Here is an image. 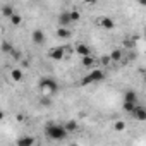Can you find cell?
Returning a JSON list of instances; mask_svg holds the SVG:
<instances>
[{
	"mask_svg": "<svg viewBox=\"0 0 146 146\" xmlns=\"http://www.w3.org/2000/svg\"><path fill=\"white\" fill-rule=\"evenodd\" d=\"M45 136L48 139H52V141H62L67 136V129H65V125L62 127V125H58L55 122H50L45 127Z\"/></svg>",
	"mask_w": 146,
	"mask_h": 146,
	"instance_id": "1",
	"label": "cell"
},
{
	"mask_svg": "<svg viewBox=\"0 0 146 146\" xmlns=\"http://www.w3.org/2000/svg\"><path fill=\"white\" fill-rule=\"evenodd\" d=\"M40 90H41L43 93L55 95V93L58 91V84H57V81L52 79V78H43V79L40 81Z\"/></svg>",
	"mask_w": 146,
	"mask_h": 146,
	"instance_id": "2",
	"label": "cell"
},
{
	"mask_svg": "<svg viewBox=\"0 0 146 146\" xmlns=\"http://www.w3.org/2000/svg\"><path fill=\"white\" fill-rule=\"evenodd\" d=\"M105 78V74H103V70H100V69H95V70H91L88 76H84V79H81V86H88V84H91V83H95V81H102Z\"/></svg>",
	"mask_w": 146,
	"mask_h": 146,
	"instance_id": "3",
	"label": "cell"
},
{
	"mask_svg": "<svg viewBox=\"0 0 146 146\" xmlns=\"http://www.w3.org/2000/svg\"><path fill=\"white\" fill-rule=\"evenodd\" d=\"M131 115H132L136 120H141V122H144V120H146V107L137 103V105H136V108L131 112Z\"/></svg>",
	"mask_w": 146,
	"mask_h": 146,
	"instance_id": "4",
	"label": "cell"
},
{
	"mask_svg": "<svg viewBox=\"0 0 146 146\" xmlns=\"http://www.w3.org/2000/svg\"><path fill=\"white\" fill-rule=\"evenodd\" d=\"M64 53H65V48L64 46H57V48H52L50 50V58H53V60H62L64 58Z\"/></svg>",
	"mask_w": 146,
	"mask_h": 146,
	"instance_id": "5",
	"label": "cell"
},
{
	"mask_svg": "<svg viewBox=\"0 0 146 146\" xmlns=\"http://www.w3.org/2000/svg\"><path fill=\"white\" fill-rule=\"evenodd\" d=\"M31 40H33L35 45H41V43H45V33L41 29H35L33 35H31Z\"/></svg>",
	"mask_w": 146,
	"mask_h": 146,
	"instance_id": "6",
	"label": "cell"
},
{
	"mask_svg": "<svg viewBox=\"0 0 146 146\" xmlns=\"http://www.w3.org/2000/svg\"><path fill=\"white\" fill-rule=\"evenodd\" d=\"M70 23H72V19H70V11H65V12H62V14L58 16V24H60V26L67 28Z\"/></svg>",
	"mask_w": 146,
	"mask_h": 146,
	"instance_id": "7",
	"label": "cell"
},
{
	"mask_svg": "<svg viewBox=\"0 0 146 146\" xmlns=\"http://www.w3.org/2000/svg\"><path fill=\"white\" fill-rule=\"evenodd\" d=\"M102 28H105V29H112L113 26H115V23H113V19H110V17H100L98 21H96Z\"/></svg>",
	"mask_w": 146,
	"mask_h": 146,
	"instance_id": "8",
	"label": "cell"
},
{
	"mask_svg": "<svg viewBox=\"0 0 146 146\" xmlns=\"http://www.w3.org/2000/svg\"><path fill=\"white\" fill-rule=\"evenodd\" d=\"M76 53H79L81 57H84V55H90V53H91V50H90V46H88V45L79 43V45H76Z\"/></svg>",
	"mask_w": 146,
	"mask_h": 146,
	"instance_id": "9",
	"label": "cell"
},
{
	"mask_svg": "<svg viewBox=\"0 0 146 146\" xmlns=\"http://www.w3.org/2000/svg\"><path fill=\"white\" fill-rule=\"evenodd\" d=\"M124 102H134V103H137V93L132 91V90H127L124 93Z\"/></svg>",
	"mask_w": 146,
	"mask_h": 146,
	"instance_id": "10",
	"label": "cell"
},
{
	"mask_svg": "<svg viewBox=\"0 0 146 146\" xmlns=\"http://www.w3.org/2000/svg\"><path fill=\"white\" fill-rule=\"evenodd\" d=\"M17 146H31V144H35V139L33 137H29V136H24V137H21V139H17V143H16Z\"/></svg>",
	"mask_w": 146,
	"mask_h": 146,
	"instance_id": "11",
	"label": "cell"
},
{
	"mask_svg": "<svg viewBox=\"0 0 146 146\" xmlns=\"http://www.w3.org/2000/svg\"><path fill=\"white\" fill-rule=\"evenodd\" d=\"M57 36H58V38H70V31H69L67 28L60 26V28L57 29Z\"/></svg>",
	"mask_w": 146,
	"mask_h": 146,
	"instance_id": "12",
	"label": "cell"
},
{
	"mask_svg": "<svg viewBox=\"0 0 146 146\" xmlns=\"http://www.w3.org/2000/svg\"><path fill=\"white\" fill-rule=\"evenodd\" d=\"M96 62H95V58L91 57V55H84L83 57V67H93Z\"/></svg>",
	"mask_w": 146,
	"mask_h": 146,
	"instance_id": "13",
	"label": "cell"
},
{
	"mask_svg": "<svg viewBox=\"0 0 146 146\" xmlns=\"http://www.w3.org/2000/svg\"><path fill=\"white\" fill-rule=\"evenodd\" d=\"M110 58H112V62H119V60L122 58V50H120V48H115V50L110 53Z\"/></svg>",
	"mask_w": 146,
	"mask_h": 146,
	"instance_id": "14",
	"label": "cell"
},
{
	"mask_svg": "<svg viewBox=\"0 0 146 146\" xmlns=\"http://www.w3.org/2000/svg\"><path fill=\"white\" fill-rule=\"evenodd\" d=\"M11 76H12L14 81H21V79H23V70H21V69H12Z\"/></svg>",
	"mask_w": 146,
	"mask_h": 146,
	"instance_id": "15",
	"label": "cell"
},
{
	"mask_svg": "<svg viewBox=\"0 0 146 146\" xmlns=\"http://www.w3.org/2000/svg\"><path fill=\"white\" fill-rule=\"evenodd\" d=\"M65 129H67V132H74V131L78 129V122H76V120H69V122H65Z\"/></svg>",
	"mask_w": 146,
	"mask_h": 146,
	"instance_id": "16",
	"label": "cell"
},
{
	"mask_svg": "<svg viewBox=\"0 0 146 146\" xmlns=\"http://www.w3.org/2000/svg\"><path fill=\"white\" fill-rule=\"evenodd\" d=\"M136 105H137V103H134V102H124V103H122V108H124L125 112H129V113H131V112L136 108Z\"/></svg>",
	"mask_w": 146,
	"mask_h": 146,
	"instance_id": "17",
	"label": "cell"
},
{
	"mask_svg": "<svg viewBox=\"0 0 146 146\" xmlns=\"http://www.w3.org/2000/svg\"><path fill=\"white\" fill-rule=\"evenodd\" d=\"M113 129H115L117 132H122V131H125V122H124V120H117V122L113 124Z\"/></svg>",
	"mask_w": 146,
	"mask_h": 146,
	"instance_id": "18",
	"label": "cell"
},
{
	"mask_svg": "<svg viewBox=\"0 0 146 146\" xmlns=\"http://www.w3.org/2000/svg\"><path fill=\"white\" fill-rule=\"evenodd\" d=\"M2 14H4L5 17H11V16L14 14V9H12L11 5H4V7H2Z\"/></svg>",
	"mask_w": 146,
	"mask_h": 146,
	"instance_id": "19",
	"label": "cell"
},
{
	"mask_svg": "<svg viewBox=\"0 0 146 146\" xmlns=\"http://www.w3.org/2000/svg\"><path fill=\"white\" fill-rule=\"evenodd\" d=\"M11 23H12L14 26H19V24L23 23V17H21L19 14H12V16H11Z\"/></svg>",
	"mask_w": 146,
	"mask_h": 146,
	"instance_id": "20",
	"label": "cell"
},
{
	"mask_svg": "<svg viewBox=\"0 0 146 146\" xmlns=\"http://www.w3.org/2000/svg\"><path fill=\"white\" fill-rule=\"evenodd\" d=\"M70 19H72V23H78L81 19V14L78 11H70Z\"/></svg>",
	"mask_w": 146,
	"mask_h": 146,
	"instance_id": "21",
	"label": "cell"
},
{
	"mask_svg": "<svg viewBox=\"0 0 146 146\" xmlns=\"http://www.w3.org/2000/svg\"><path fill=\"white\" fill-rule=\"evenodd\" d=\"M2 52H4V53H11V52H12V46H11L7 41H4V43H2Z\"/></svg>",
	"mask_w": 146,
	"mask_h": 146,
	"instance_id": "22",
	"label": "cell"
},
{
	"mask_svg": "<svg viewBox=\"0 0 146 146\" xmlns=\"http://www.w3.org/2000/svg\"><path fill=\"white\" fill-rule=\"evenodd\" d=\"M11 55H12V57H14L16 60H19V58H21V53H19L17 50H14V48H12V52H11Z\"/></svg>",
	"mask_w": 146,
	"mask_h": 146,
	"instance_id": "23",
	"label": "cell"
},
{
	"mask_svg": "<svg viewBox=\"0 0 146 146\" xmlns=\"http://www.w3.org/2000/svg\"><path fill=\"white\" fill-rule=\"evenodd\" d=\"M110 62H112V58H110V55H107V57H103V58H102V64H103V65H108Z\"/></svg>",
	"mask_w": 146,
	"mask_h": 146,
	"instance_id": "24",
	"label": "cell"
},
{
	"mask_svg": "<svg viewBox=\"0 0 146 146\" xmlns=\"http://www.w3.org/2000/svg\"><path fill=\"white\" fill-rule=\"evenodd\" d=\"M83 2H84V4H90V5H91V4H96V0H83Z\"/></svg>",
	"mask_w": 146,
	"mask_h": 146,
	"instance_id": "25",
	"label": "cell"
},
{
	"mask_svg": "<svg viewBox=\"0 0 146 146\" xmlns=\"http://www.w3.org/2000/svg\"><path fill=\"white\" fill-rule=\"evenodd\" d=\"M139 4H143V5H146V0H139Z\"/></svg>",
	"mask_w": 146,
	"mask_h": 146,
	"instance_id": "26",
	"label": "cell"
},
{
	"mask_svg": "<svg viewBox=\"0 0 146 146\" xmlns=\"http://www.w3.org/2000/svg\"><path fill=\"white\" fill-rule=\"evenodd\" d=\"M144 83H146V72H144Z\"/></svg>",
	"mask_w": 146,
	"mask_h": 146,
	"instance_id": "27",
	"label": "cell"
}]
</instances>
